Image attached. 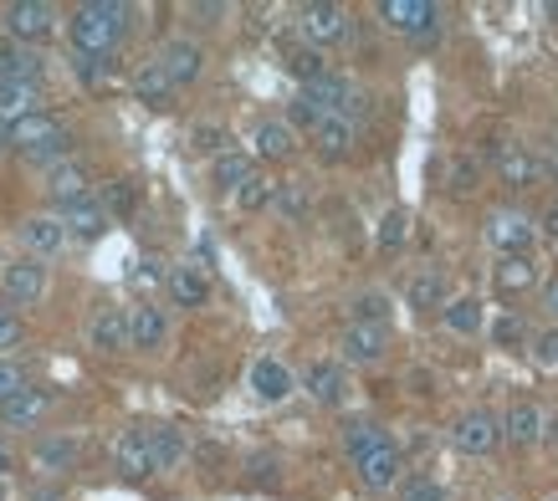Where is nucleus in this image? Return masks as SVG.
Instances as JSON below:
<instances>
[{"label": "nucleus", "instance_id": "nucleus-1", "mask_svg": "<svg viewBox=\"0 0 558 501\" xmlns=\"http://www.w3.org/2000/svg\"><path fill=\"white\" fill-rule=\"evenodd\" d=\"M129 5H119V0H87V5H77L68 21V36L72 47L83 51V57H93V62H102L108 51L123 41V32H129Z\"/></svg>", "mask_w": 558, "mask_h": 501}, {"label": "nucleus", "instance_id": "nucleus-2", "mask_svg": "<svg viewBox=\"0 0 558 501\" xmlns=\"http://www.w3.org/2000/svg\"><path fill=\"white\" fill-rule=\"evenodd\" d=\"M5 149H16L21 159H32V164H62V159H72V134L57 123L51 113H41L36 108L32 118H21V123H11L5 129Z\"/></svg>", "mask_w": 558, "mask_h": 501}, {"label": "nucleus", "instance_id": "nucleus-3", "mask_svg": "<svg viewBox=\"0 0 558 501\" xmlns=\"http://www.w3.org/2000/svg\"><path fill=\"white\" fill-rule=\"evenodd\" d=\"M349 26H354V21H349V11H343V5H328V0H313V5H303V11H298V32H303V41L313 51L343 41V36H349Z\"/></svg>", "mask_w": 558, "mask_h": 501}, {"label": "nucleus", "instance_id": "nucleus-4", "mask_svg": "<svg viewBox=\"0 0 558 501\" xmlns=\"http://www.w3.org/2000/svg\"><path fill=\"white\" fill-rule=\"evenodd\" d=\"M379 21L385 26H395V32L415 36V41H436V21L440 11L430 5V0H379Z\"/></svg>", "mask_w": 558, "mask_h": 501}, {"label": "nucleus", "instance_id": "nucleus-5", "mask_svg": "<svg viewBox=\"0 0 558 501\" xmlns=\"http://www.w3.org/2000/svg\"><path fill=\"white\" fill-rule=\"evenodd\" d=\"M57 32V5L47 0H16V5H5V36L21 41V47H32V41H47Z\"/></svg>", "mask_w": 558, "mask_h": 501}, {"label": "nucleus", "instance_id": "nucleus-6", "mask_svg": "<svg viewBox=\"0 0 558 501\" xmlns=\"http://www.w3.org/2000/svg\"><path fill=\"white\" fill-rule=\"evenodd\" d=\"M487 241L502 250V256H527V246L538 241V231H533V220H527L518 205H502V210L487 216Z\"/></svg>", "mask_w": 558, "mask_h": 501}, {"label": "nucleus", "instance_id": "nucleus-7", "mask_svg": "<svg viewBox=\"0 0 558 501\" xmlns=\"http://www.w3.org/2000/svg\"><path fill=\"white\" fill-rule=\"evenodd\" d=\"M159 72L170 77L174 87H190V83H201V72H205V51L201 41H185V36H170L165 47H159Z\"/></svg>", "mask_w": 558, "mask_h": 501}, {"label": "nucleus", "instance_id": "nucleus-8", "mask_svg": "<svg viewBox=\"0 0 558 501\" xmlns=\"http://www.w3.org/2000/svg\"><path fill=\"white\" fill-rule=\"evenodd\" d=\"M400 481H405V455H400V445H395V440L359 461V486H364V491H374V497L395 491Z\"/></svg>", "mask_w": 558, "mask_h": 501}, {"label": "nucleus", "instance_id": "nucleus-9", "mask_svg": "<svg viewBox=\"0 0 558 501\" xmlns=\"http://www.w3.org/2000/svg\"><path fill=\"white\" fill-rule=\"evenodd\" d=\"M0 286H5V297L16 302V307H36V302L47 297V267H41V261H32V256L5 261V271H0Z\"/></svg>", "mask_w": 558, "mask_h": 501}, {"label": "nucleus", "instance_id": "nucleus-10", "mask_svg": "<svg viewBox=\"0 0 558 501\" xmlns=\"http://www.w3.org/2000/svg\"><path fill=\"white\" fill-rule=\"evenodd\" d=\"M87 190H93V174H87L83 159H62V164L47 169V200L57 205V210L87 200Z\"/></svg>", "mask_w": 558, "mask_h": 501}, {"label": "nucleus", "instance_id": "nucleus-11", "mask_svg": "<svg viewBox=\"0 0 558 501\" xmlns=\"http://www.w3.org/2000/svg\"><path fill=\"white\" fill-rule=\"evenodd\" d=\"M47 415H51V389H41V384H26L11 400H0V425H11V430H32Z\"/></svg>", "mask_w": 558, "mask_h": 501}, {"label": "nucleus", "instance_id": "nucleus-12", "mask_svg": "<svg viewBox=\"0 0 558 501\" xmlns=\"http://www.w3.org/2000/svg\"><path fill=\"white\" fill-rule=\"evenodd\" d=\"M343 364H379L389 353V328H374V322H349L339 338Z\"/></svg>", "mask_w": 558, "mask_h": 501}, {"label": "nucleus", "instance_id": "nucleus-13", "mask_svg": "<svg viewBox=\"0 0 558 501\" xmlns=\"http://www.w3.org/2000/svg\"><path fill=\"white\" fill-rule=\"evenodd\" d=\"M113 466H119L123 481H149L154 476V455H149V440H144V425L123 430L113 440Z\"/></svg>", "mask_w": 558, "mask_h": 501}, {"label": "nucleus", "instance_id": "nucleus-14", "mask_svg": "<svg viewBox=\"0 0 558 501\" xmlns=\"http://www.w3.org/2000/svg\"><path fill=\"white\" fill-rule=\"evenodd\" d=\"M165 343H170V318H165V307H154V302L134 307V313H129V349L159 353Z\"/></svg>", "mask_w": 558, "mask_h": 501}, {"label": "nucleus", "instance_id": "nucleus-15", "mask_svg": "<svg viewBox=\"0 0 558 501\" xmlns=\"http://www.w3.org/2000/svg\"><path fill=\"white\" fill-rule=\"evenodd\" d=\"M21 246L32 250V261H47V256H62L68 231H62L57 216H26L21 220Z\"/></svg>", "mask_w": 558, "mask_h": 501}, {"label": "nucleus", "instance_id": "nucleus-16", "mask_svg": "<svg viewBox=\"0 0 558 501\" xmlns=\"http://www.w3.org/2000/svg\"><path fill=\"white\" fill-rule=\"evenodd\" d=\"M497 440H502V430H497V419H492L487 410H466V415L457 419V451L492 455L497 451Z\"/></svg>", "mask_w": 558, "mask_h": 501}, {"label": "nucleus", "instance_id": "nucleus-17", "mask_svg": "<svg viewBox=\"0 0 558 501\" xmlns=\"http://www.w3.org/2000/svg\"><path fill=\"white\" fill-rule=\"evenodd\" d=\"M497 430H502V440H508V445L527 451V445H538V440H543V430H548V415H543L538 404H512Z\"/></svg>", "mask_w": 558, "mask_h": 501}, {"label": "nucleus", "instance_id": "nucleus-18", "mask_svg": "<svg viewBox=\"0 0 558 501\" xmlns=\"http://www.w3.org/2000/svg\"><path fill=\"white\" fill-rule=\"evenodd\" d=\"M87 343L98 353H123L129 349V313L123 307H98L87 322Z\"/></svg>", "mask_w": 558, "mask_h": 501}, {"label": "nucleus", "instance_id": "nucleus-19", "mask_svg": "<svg viewBox=\"0 0 558 501\" xmlns=\"http://www.w3.org/2000/svg\"><path fill=\"white\" fill-rule=\"evenodd\" d=\"M405 302L415 307V313H430V307H446L451 302V277L440 267H425V271H415L405 282Z\"/></svg>", "mask_w": 558, "mask_h": 501}, {"label": "nucleus", "instance_id": "nucleus-20", "mask_svg": "<svg viewBox=\"0 0 558 501\" xmlns=\"http://www.w3.org/2000/svg\"><path fill=\"white\" fill-rule=\"evenodd\" d=\"M57 220H62L68 241H98V235L108 231V210H102L93 195L77 200V205H68V210H57Z\"/></svg>", "mask_w": 558, "mask_h": 501}, {"label": "nucleus", "instance_id": "nucleus-21", "mask_svg": "<svg viewBox=\"0 0 558 501\" xmlns=\"http://www.w3.org/2000/svg\"><path fill=\"white\" fill-rule=\"evenodd\" d=\"M303 384L318 404H343V394H349V374H343V364H333V358H318V364H307Z\"/></svg>", "mask_w": 558, "mask_h": 501}, {"label": "nucleus", "instance_id": "nucleus-22", "mask_svg": "<svg viewBox=\"0 0 558 501\" xmlns=\"http://www.w3.org/2000/svg\"><path fill=\"white\" fill-rule=\"evenodd\" d=\"M492 159H497L502 184H512V190H527V184L538 180V159H533L523 144H492Z\"/></svg>", "mask_w": 558, "mask_h": 501}, {"label": "nucleus", "instance_id": "nucleus-23", "mask_svg": "<svg viewBox=\"0 0 558 501\" xmlns=\"http://www.w3.org/2000/svg\"><path fill=\"white\" fill-rule=\"evenodd\" d=\"M32 466L47 471V476H62V471L77 466V440L72 435H41L32 445Z\"/></svg>", "mask_w": 558, "mask_h": 501}, {"label": "nucleus", "instance_id": "nucleus-24", "mask_svg": "<svg viewBox=\"0 0 558 501\" xmlns=\"http://www.w3.org/2000/svg\"><path fill=\"white\" fill-rule=\"evenodd\" d=\"M252 394L256 400H267V404L288 400L292 394V368L282 364V358H256L252 364Z\"/></svg>", "mask_w": 558, "mask_h": 501}, {"label": "nucleus", "instance_id": "nucleus-25", "mask_svg": "<svg viewBox=\"0 0 558 501\" xmlns=\"http://www.w3.org/2000/svg\"><path fill=\"white\" fill-rule=\"evenodd\" d=\"M252 149L277 164V159H292V154H298V134H292L282 118H262V123H256V134H252Z\"/></svg>", "mask_w": 558, "mask_h": 501}, {"label": "nucleus", "instance_id": "nucleus-26", "mask_svg": "<svg viewBox=\"0 0 558 501\" xmlns=\"http://www.w3.org/2000/svg\"><path fill=\"white\" fill-rule=\"evenodd\" d=\"M144 440H149V455H154V476L159 471H174L180 461H185V430H174V425H149L144 430Z\"/></svg>", "mask_w": 558, "mask_h": 501}, {"label": "nucleus", "instance_id": "nucleus-27", "mask_svg": "<svg viewBox=\"0 0 558 501\" xmlns=\"http://www.w3.org/2000/svg\"><path fill=\"white\" fill-rule=\"evenodd\" d=\"M0 83H41V57L21 41H0Z\"/></svg>", "mask_w": 558, "mask_h": 501}, {"label": "nucleus", "instance_id": "nucleus-28", "mask_svg": "<svg viewBox=\"0 0 558 501\" xmlns=\"http://www.w3.org/2000/svg\"><path fill=\"white\" fill-rule=\"evenodd\" d=\"M165 292H170L174 307H205V302H210V282H205L195 267L165 271Z\"/></svg>", "mask_w": 558, "mask_h": 501}, {"label": "nucleus", "instance_id": "nucleus-29", "mask_svg": "<svg viewBox=\"0 0 558 501\" xmlns=\"http://www.w3.org/2000/svg\"><path fill=\"white\" fill-rule=\"evenodd\" d=\"M379 445H389V435L379 419H343V451L354 455V466L364 455H374Z\"/></svg>", "mask_w": 558, "mask_h": 501}, {"label": "nucleus", "instance_id": "nucleus-30", "mask_svg": "<svg viewBox=\"0 0 558 501\" xmlns=\"http://www.w3.org/2000/svg\"><path fill=\"white\" fill-rule=\"evenodd\" d=\"M36 102H41V87L36 83H0V123L11 129L21 118H32Z\"/></svg>", "mask_w": 558, "mask_h": 501}, {"label": "nucleus", "instance_id": "nucleus-31", "mask_svg": "<svg viewBox=\"0 0 558 501\" xmlns=\"http://www.w3.org/2000/svg\"><path fill=\"white\" fill-rule=\"evenodd\" d=\"M313 144H318L323 159H343V154L354 149V123L339 113H328L318 129H313Z\"/></svg>", "mask_w": 558, "mask_h": 501}, {"label": "nucleus", "instance_id": "nucleus-32", "mask_svg": "<svg viewBox=\"0 0 558 501\" xmlns=\"http://www.w3.org/2000/svg\"><path fill=\"white\" fill-rule=\"evenodd\" d=\"M134 93H138V102H149V108H170V98L180 87L159 72V62H144V68L134 72Z\"/></svg>", "mask_w": 558, "mask_h": 501}, {"label": "nucleus", "instance_id": "nucleus-33", "mask_svg": "<svg viewBox=\"0 0 558 501\" xmlns=\"http://www.w3.org/2000/svg\"><path fill=\"white\" fill-rule=\"evenodd\" d=\"M482 318H487V313H482V297H451L440 307V322L457 338H472L476 328H482Z\"/></svg>", "mask_w": 558, "mask_h": 501}, {"label": "nucleus", "instance_id": "nucleus-34", "mask_svg": "<svg viewBox=\"0 0 558 501\" xmlns=\"http://www.w3.org/2000/svg\"><path fill=\"white\" fill-rule=\"evenodd\" d=\"M252 174H256L252 159H246V154H236V149L216 154V164H210V184H216V190H231V195H236V190L252 180Z\"/></svg>", "mask_w": 558, "mask_h": 501}, {"label": "nucleus", "instance_id": "nucleus-35", "mask_svg": "<svg viewBox=\"0 0 558 501\" xmlns=\"http://www.w3.org/2000/svg\"><path fill=\"white\" fill-rule=\"evenodd\" d=\"M492 282H497V292H523V286L538 282V267L527 256H502L497 271H492Z\"/></svg>", "mask_w": 558, "mask_h": 501}, {"label": "nucleus", "instance_id": "nucleus-36", "mask_svg": "<svg viewBox=\"0 0 558 501\" xmlns=\"http://www.w3.org/2000/svg\"><path fill=\"white\" fill-rule=\"evenodd\" d=\"M271 195H277V180H267V174H252V180L236 190V205L252 216V210H267Z\"/></svg>", "mask_w": 558, "mask_h": 501}, {"label": "nucleus", "instance_id": "nucleus-37", "mask_svg": "<svg viewBox=\"0 0 558 501\" xmlns=\"http://www.w3.org/2000/svg\"><path fill=\"white\" fill-rule=\"evenodd\" d=\"M102 210H108V220L113 216H134V205H138V190H134V180H113L108 190H102Z\"/></svg>", "mask_w": 558, "mask_h": 501}, {"label": "nucleus", "instance_id": "nucleus-38", "mask_svg": "<svg viewBox=\"0 0 558 501\" xmlns=\"http://www.w3.org/2000/svg\"><path fill=\"white\" fill-rule=\"evenodd\" d=\"M410 235V216L405 210H385V220H379V231H374V241H379V250H400Z\"/></svg>", "mask_w": 558, "mask_h": 501}, {"label": "nucleus", "instance_id": "nucleus-39", "mask_svg": "<svg viewBox=\"0 0 558 501\" xmlns=\"http://www.w3.org/2000/svg\"><path fill=\"white\" fill-rule=\"evenodd\" d=\"M288 72H292V77H298V83H318V77H323V72H328V68H323V51H313V47H298V51H288Z\"/></svg>", "mask_w": 558, "mask_h": 501}, {"label": "nucleus", "instance_id": "nucleus-40", "mask_svg": "<svg viewBox=\"0 0 558 501\" xmlns=\"http://www.w3.org/2000/svg\"><path fill=\"white\" fill-rule=\"evenodd\" d=\"M354 322L389 328V297H385V292H359V297H354Z\"/></svg>", "mask_w": 558, "mask_h": 501}, {"label": "nucleus", "instance_id": "nucleus-41", "mask_svg": "<svg viewBox=\"0 0 558 501\" xmlns=\"http://www.w3.org/2000/svg\"><path fill=\"white\" fill-rule=\"evenodd\" d=\"M476 180H482V164H476L472 154H457V159H451V174H446L451 195H472Z\"/></svg>", "mask_w": 558, "mask_h": 501}, {"label": "nucleus", "instance_id": "nucleus-42", "mask_svg": "<svg viewBox=\"0 0 558 501\" xmlns=\"http://www.w3.org/2000/svg\"><path fill=\"white\" fill-rule=\"evenodd\" d=\"M527 349H533V364L543 374H558V328H543V333L527 338Z\"/></svg>", "mask_w": 558, "mask_h": 501}, {"label": "nucleus", "instance_id": "nucleus-43", "mask_svg": "<svg viewBox=\"0 0 558 501\" xmlns=\"http://www.w3.org/2000/svg\"><path fill=\"white\" fill-rule=\"evenodd\" d=\"M323 118H328V113H323L318 102L307 98V93H298V98H292V113H288V118H282V123H288L292 134H298V129H307V134H313V129H318Z\"/></svg>", "mask_w": 558, "mask_h": 501}, {"label": "nucleus", "instance_id": "nucleus-44", "mask_svg": "<svg viewBox=\"0 0 558 501\" xmlns=\"http://www.w3.org/2000/svg\"><path fill=\"white\" fill-rule=\"evenodd\" d=\"M492 343H497V349H518V343H527L523 318H518V313H502V318L492 322Z\"/></svg>", "mask_w": 558, "mask_h": 501}, {"label": "nucleus", "instance_id": "nucleus-45", "mask_svg": "<svg viewBox=\"0 0 558 501\" xmlns=\"http://www.w3.org/2000/svg\"><path fill=\"white\" fill-rule=\"evenodd\" d=\"M16 343H21V318H16V307L0 302V358H11Z\"/></svg>", "mask_w": 558, "mask_h": 501}, {"label": "nucleus", "instance_id": "nucleus-46", "mask_svg": "<svg viewBox=\"0 0 558 501\" xmlns=\"http://www.w3.org/2000/svg\"><path fill=\"white\" fill-rule=\"evenodd\" d=\"M32 379H26V368L16 364V358H0V400H11L16 389H26Z\"/></svg>", "mask_w": 558, "mask_h": 501}, {"label": "nucleus", "instance_id": "nucleus-47", "mask_svg": "<svg viewBox=\"0 0 558 501\" xmlns=\"http://www.w3.org/2000/svg\"><path fill=\"white\" fill-rule=\"evenodd\" d=\"M271 205H277V210H282V216H303L307 210V200H303V190H298V184H277V195H271Z\"/></svg>", "mask_w": 558, "mask_h": 501}, {"label": "nucleus", "instance_id": "nucleus-48", "mask_svg": "<svg viewBox=\"0 0 558 501\" xmlns=\"http://www.w3.org/2000/svg\"><path fill=\"white\" fill-rule=\"evenodd\" d=\"M195 149L201 154H226V129H220V123H201V129H195Z\"/></svg>", "mask_w": 558, "mask_h": 501}, {"label": "nucleus", "instance_id": "nucleus-49", "mask_svg": "<svg viewBox=\"0 0 558 501\" xmlns=\"http://www.w3.org/2000/svg\"><path fill=\"white\" fill-rule=\"evenodd\" d=\"M405 501H440V486L430 476H415V481H405Z\"/></svg>", "mask_w": 558, "mask_h": 501}, {"label": "nucleus", "instance_id": "nucleus-50", "mask_svg": "<svg viewBox=\"0 0 558 501\" xmlns=\"http://www.w3.org/2000/svg\"><path fill=\"white\" fill-rule=\"evenodd\" d=\"M543 313H548V328H558V277L543 286Z\"/></svg>", "mask_w": 558, "mask_h": 501}, {"label": "nucleus", "instance_id": "nucleus-51", "mask_svg": "<svg viewBox=\"0 0 558 501\" xmlns=\"http://www.w3.org/2000/svg\"><path fill=\"white\" fill-rule=\"evenodd\" d=\"M538 231L548 235V241H558V200H548V210H543V220H538Z\"/></svg>", "mask_w": 558, "mask_h": 501}, {"label": "nucleus", "instance_id": "nucleus-52", "mask_svg": "<svg viewBox=\"0 0 558 501\" xmlns=\"http://www.w3.org/2000/svg\"><path fill=\"white\" fill-rule=\"evenodd\" d=\"M32 501H62V491H57V486H47V491H36Z\"/></svg>", "mask_w": 558, "mask_h": 501}, {"label": "nucleus", "instance_id": "nucleus-53", "mask_svg": "<svg viewBox=\"0 0 558 501\" xmlns=\"http://www.w3.org/2000/svg\"><path fill=\"white\" fill-rule=\"evenodd\" d=\"M548 21H558V0H548Z\"/></svg>", "mask_w": 558, "mask_h": 501}, {"label": "nucleus", "instance_id": "nucleus-54", "mask_svg": "<svg viewBox=\"0 0 558 501\" xmlns=\"http://www.w3.org/2000/svg\"><path fill=\"white\" fill-rule=\"evenodd\" d=\"M0 149H5V123H0Z\"/></svg>", "mask_w": 558, "mask_h": 501}, {"label": "nucleus", "instance_id": "nucleus-55", "mask_svg": "<svg viewBox=\"0 0 558 501\" xmlns=\"http://www.w3.org/2000/svg\"><path fill=\"white\" fill-rule=\"evenodd\" d=\"M502 501H512V497H502Z\"/></svg>", "mask_w": 558, "mask_h": 501}, {"label": "nucleus", "instance_id": "nucleus-56", "mask_svg": "<svg viewBox=\"0 0 558 501\" xmlns=\"http://www.w3.org/2000/svg\"><path fill=\"white\" fill-rule=\"evenodd\" d=\"M554 501H558V491H554Z\"/></svg>", "mask_w": 558, "mask_h": 501}]
</instances>
